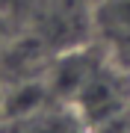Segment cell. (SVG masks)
Wrapping results in <instances>:
<instances>
[{
  "instance_id": "1",
  "label": "cell",
  "mask_w": 130,
  "mask_h": 133,
  "mask_svg": "<svg viewBox=\"0 0 130 133\" xmlns=\"http://www.w3.org/2000/svg\"><path fill=\"white\" fill-rule=\"evenodd\" d=\"M71 104L83 112L89 127L101 124V121H110L124 107V86H121V80L112 71L95 68L89 74V80L80 86V92L71 98Z\"/></svg>"
},
{
  "instance_id": "4",
  "label": "cell",
  "mask_w": 130,
  "mask_h": 133,
  "mask_svg": "<svg viewBox=\"0 0 130 133\" xmlns=\"http://www.w3.org/2000/svg\"><path fill=\"white\" fill-rule=\"evenodd\" d=\"M0 133H21V127L15 124V127H0Z\"/></svg>"
},
{
  "instance_id": "3",
  "label": "cell",
  "mask_w": 130,
  "mask_h": 133,
  "mask_svg": "<svg viewBox=\"0 0 130 133\" xmlns=\"http://www.w3.org/2000/svg\"><path fill=\"white\" fill-rule=\"evenodd\" d=\"M101 30L118 48H130V0H110L101 9Z\"/></svg>"
},
{
  "instance_id": "2",
  "label": "cell",
  "mask_w": 130,
  "mask_h": 133,
  "mask_svg": "<svg viewBox=\"0 0 130 133\" xmlns=\"http://www.w3.org/2000/svg\"><path fill=\"white\" fill-rule=\"evenodd\" d=\"M21 133H86L89 124L83 118V112L68 101L59 107H39L36 112L24 115L18 121Z\"/></svg>"
}]
</instances>
